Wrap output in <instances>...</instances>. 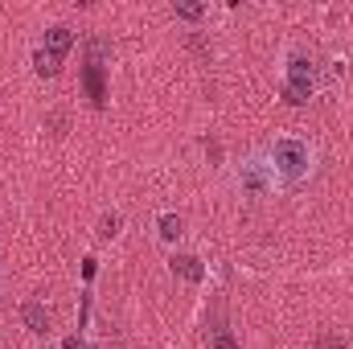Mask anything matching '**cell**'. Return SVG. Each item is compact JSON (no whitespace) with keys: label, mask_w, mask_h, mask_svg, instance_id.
I'll return each mask as SVG.
<instances>
[{"label":"cell","mask_w":353,"mask_h":349,"mask_svg":"<svg viewBox=\"0 0 353 349\" xmlns=\"http://www.w3.org/2000/svg\"><path fill=\"white\" fill-rule=\"evenodd\" d=\"M173 275L189 279V283H201L205 279V267H201L197 255H173Z\"/></svg>","instance_id":"cell-6"},{"label":"cell","mask_w":353,"mask_h":349,"mask_svg":"<svg viewBox=\"0 0 353 349\" xmlns=\"http://www.w3.org/2000/svg\"><path fill=\"white\" fill-rule=\"evenodd\" d=\"M210 349H239V341H234V333H218Z\"/></svg>","instance_id":"cell-10"},{"label":"cell","mask_w":353,"mask_h":349,"mask_svg":"<svg viewBox=\"0 0 353 349\" xmlns=\"http://www.w3.org/2000/svg\"><path fill=\"white\" fill-rule=\"evenodd\" d=\"M271 169L283 185H300L312 173V148L304 140H296V136H279L271 144Z\"/></svg>","instance_id":"cell-1"},{"label":"cell","mask_w":353,"mask_h":349,"mask_svg":"<svg viewBox=\"0 0 353 349\" xmlns=\"http://www.w3.org/2000/svg\"><path fill=\"white\" fill-rule=\"evenodd\" d=\"M157 235H161V243H176V239L185 235V222H181L176 214H161V218H157Z\"/></svg>","instance_id":"cell-7"},{"label":"cell","mask_w":353,"mask_h":349,"mask_svg":"<svg viewBox=\"0 0 353 349\" xmlns=\"http://www.w3.org/2000/svg\"><path fill=\"white\" fill-rule=\"evenodd\" d=\"M176 17L181 21H201V4H176Z\"/></svg>","instance_id":"cell-8"},{"label":"cell","mask_w":353,"mask_h":349,"mask_svg":"<svg viewBox=\"0 0 353 349\" xmlns=\"http://www.w3.org/2000/svg\"><path fill=\"white\" fill-rule=\"evenodd\" d=\"M271 185H275V169H271V161H263V157L243 161V169H239V189H243V197H267Z\"/></svg>","instance_id":"cell-4"},{"label":"cell","mask_w":353,"mask_h":349,"mask_svg":"<svg viewBox=\"0 0 353 349\" xmlns=\"http://www.w3.org/2000/svg\"><path fill=\"white\" fill-rule=\"evenodd\" d=\"M312 90H316V66H312V58L308 54H288V66H283V99L292 107H300V103L312 99Z\"/></svg>","instance_id":"cell-2"},{"label":"cell","mask_w":353,"mask_h":349,"mask_svg":"<svg viewBox=\"0 0 353 349\" xmlns=\"http://www.w3.org/2000/svg\"><path fill=\"white\" fill-rule=\"evenodd\" d=\"M74 46V33L66 29V25H54L50 33H46V50H37V74H58V66H62V58H66V50Z\"/></svg>","instance_id":"cell-3"},{"label":"cell","mask_w":353,"mask_h":349,"mask_svg":"<svg viewBox=\"0 0 353 349\" xmlns=\"http://www.w3.org/2000/svg\"><path fill=\"white\" fill-rule=\"evenodd\" d=\"M115 230H119V214H107V218H103V230H99V235H103V239H111Z\"/></svg>","instance_id":"cell-9"},{"label":"cell","mask_w":353,"mask_h":349,"mask_svg":"<svg viewBox=\"0 0 353 349\" xmlns=\"http://www.w3.org/2000/svg\"><path fill=\"white\" fill-rule=\"evenodd\" d=\"M316 349H345V341H341V337H321Z\"/></svg>","instance_id":"cell-11"},{"label":"cell","mask_w":353,"mask_h":349,"mask_svg":"<svg viewBox=\"0 0 353 349\" xmlns=\"http://www.w3.org/2000/svg\"><path fill=\"white\" fill-rule=\"evenodd\" d=\"M21 317H25V325H29V333H50V325H54V312H50V308H46L41 300H29Z\"/></svg>","instance_id":"cell-5"}]
</instances>
